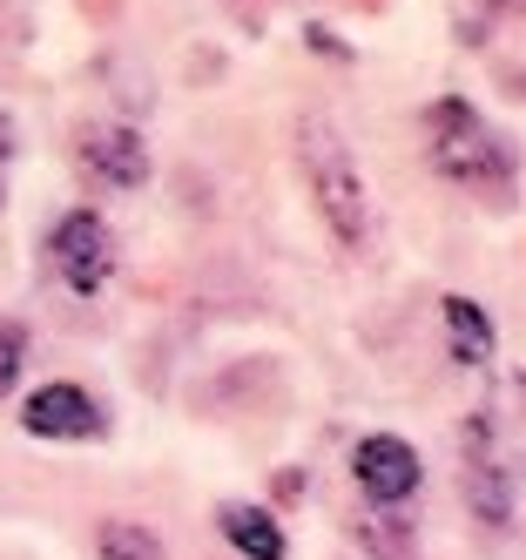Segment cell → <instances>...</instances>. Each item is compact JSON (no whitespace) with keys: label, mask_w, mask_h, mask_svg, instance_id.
I'll use <instances>...</instances> for the list:
<instances>
[{"label":"cell","mask_w":526,"mask_h":560,"mask_svg":"<svg viewBox=\"0 0 526 560\" xmlns=\"http://www.w3.org/2000/svg\"><path fill=\"white\" fill-rule=\"evenodd\" d=\"M297 163H304V183L317 196L324 223H331V236H338L344 250H364V244H372V230H378V217H372V196H364V176L351 163L344 136L311 115V122H297Z\"/></svg>","instance_id":"6da1fadb"},{"label":"cell","mask_w":526,"mask_h":560,"mask_svg":"<svg viewBox=\"0 0 526 560\" xmlns=\"http://www.w3.org/2000/svg\"><path fill=\"white\" fill-rule=\"evenodd\" d=\"M425 149H432V170L445 183H466V189H493L513 176V155L500 142V129H486L466 102H432L425 108Z\"/></svg>","instance_id":"7a4b0ae2"},{"label":"cell","mask_w":526,"mask_h":560,"mask_svg":"<svg viewBox=\"0 0 526 560\" xmlns=\"http://www.w3.org/2000/svg\"><path fill=\"white\" fill-rule=\"evenodd\" d=\"M55 270H61V284L74 298L108 291V277H115V236H108V223L95 210L61 217V230H55Z\"/></svg>","instance_id":"3957f363"},{"label":"cell","mask_w":526,"mask_h":560,"mask_svg":"<svg viewBox=\"0 0 526 560\" xmlns=\"http://www.w3.org/2000/svg\"><path fill=\"white\" fill-rule=\"evenodd\" d=\"M74 163L108 189H136L149 176V142L129 122H81L74 129Z\"/></svg>","instance_id":"277c9868"},{"label":"cell","mask_w":526,"mask_h":560,"mask_svg":"<svg viewBox=\"0 0 526 560\" xmlns=\"http://www.w3.org/2000/svg\"><path fill=\"white\" fill-rule=\"evenodd\" d=\"M351 472H358V487L372 493L378 506H398V500H412V493H419V453L405 446L398 432H372V439H358Z\"/></svg>","instance_id":"5b68a950"},{"label":"cell","mask_w":526,"mask_h":560,"mask_svg":"<svg viewBox=\"0 0 526 560\" xmlns=\"http://www.w3.org/2000/svg\"><path fill=\"white\" fill-rule=\"evenodd\" d=\"M466 500L479 506L486 527H506L513 520V472L493 446V432H486V419L466 425Z\"/></svg>","instance_id":"8992f818"},{"label":"cell","mask_w":526,"mask_h":560,"mask_svg":"<svg viewBox=\"0 0 526 560\" xmlns=\"http://www.w3.org/2000/svg\"><path fill=\"white\" fill-rule=\"evenodd\" d=\"M21 425L34 439H95L102 432V406L81 385H40L21 406Z\"/></svg>","instance_id":"52a82bcc"},{"label":"cell","mask_w":526,"mask_h":560,"mask_svg":"<svg viewBox=\"0 0 526 560\" xmlns=\"http://www.w3.org/2000/svg\"><path fill=\"white\" fill-rule=\"evenodd\" d=\"M223 534H230V547L243 553V560H283V527L264 513V506H223Z\"/></svg>","instance_id":"ba28073f"},{"label":"cell","mask_w":526,"mask_h":560,"mask_svg":"<svg viewBox=\"0 0 526 560\" xmlns=\"http://www.w3.org/2000/svg\"><path fill=\"white\" fill-rule=\"evenodd\" d=\"M445 338H453L459 365H486V358H493V317L472 298H445Z\"/></svg>","instance_id":"9c48e42d"},{"label":"cell","mask_w":526,"mask_h":560,"mask_svg":"<svg viewBox=\"0 0 526 560\" xmlns=\"http://www.w3.org/2000/svg\"><path fill=\"white\" fill-rule=\"evenodd\" d=\"M95 547H102V560H162V540L149 527H136V520H108Z\"/></svg>","instance_id":"30bf717a"},{"label":"cell","mask_w":526,"mask_h":560,"mask_svg":"<svg viewBox=\"0 0 526 560\" xmlns=\"http://www.w3.org/2000/svg\"><path fill=\"white\" fill-rule=\"evenodd\" d=\"M21 365H27V331H21V325H0V398L14 392Z\"/></svg>","instance_id":"8fae6325"},{"label":"cell","mask_w":526,"mask_h":560,"mask_svg":"<svg viewBox=\"0 0 526 560\" xmlns=\"http://www.w3.org/2000/svg\"><path fill=\"white\" fill-rule=\"evenodd\" d=\"M8 155H14V129H8V115H0V170H8Z\"/></svg>","instance_id":"7c38bea8"},{"label":"cell","mask_w":526,"mask_h":560,"mask_svg":"<svg viewBox=\"0 0 526 560\" xmlns=\"http://www.w3.org/2000/svg\"><path fill=\"white\" fill-rule=\"evenodd\" d=\"M500 8H526V0H500Z\"/></svg>","instance_id":"4fadbf2b"},{"label":"cell","mask_w":526,"mask_h":560,"mask_svg":"<svg viewBox=\"0 0 526 560\" xmlns=\"http://www.w3.org/2000/svg\"><path fill=\"white\" fill-rule=\"evenodd\" d=\"M0 203H8V189H0Z\"/></svg>","instance_id":"5bb4252c"}]
</instances>
